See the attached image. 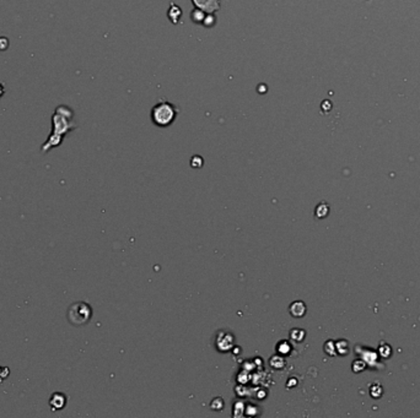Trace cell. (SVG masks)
Segmentation results:
<instances>
[{"instance_id": "cell-1", "label": "cell", "mask_w": 420, "mask_h": 418, "mask_svg": "<svg viewBox=\"0 0 420 418\" xmlns=\"http://www.w3.org/2000/svg\"><path fill=\"white\" fill-rule=\"evenodd\" d=\"M73 117H74V112L72 108H69L68 106L57 107L52 115V133L46 142L42 145L41 151L43 153L51 151L54 147L60 146L64 136L77 128Z\"/></svg>"}, {"instance_id": "cell-2", "label": "cell", "mask_w": 420, "mask_h": 418, "mask_svg": "<svg viewBox=\"0 0 420 418\" xmlns=\"http://www.w3.org/2000/svg\"><path fill=\"white\" fill-rule=\"evenodd\" d=\"M177 114H179V111L175 107V104L166 101V99H161L160 102H158L153 107L150 117L154 124L158 125V127L165 128L175 122Z\"/></svg>"}, {"instance_id": "cell-3", "label": "cell", "mask_w": 420, "mask_h": 418, "mask_svg": "<svg viewBox=\"0 0 420 418\" xmlns=\"http://www.w3.org/2000/svg\"><path fill=\"white\" fill-rule=\"evenodd\" d=\"M66 317L70 324L75 326H81L87 324L92 317V308L85 302H77L69 307Z\"/></svg>"}, {"instance_id": "cell-4", "label": "cell", "mask_w": 420, "mask_h": 418, "mask_svg": "<svg viewBox=\"0 0 420 418\" xmlns=\"http://www.w3.org/2000/svg\"><path fill=\"white\" fill-rule=\"evenodd\" d=\"M193 4L197 9L209 14L215 13L220 9L219 0H193Z\"/></svg>"}, {"instance_id": "cell-5", "label": "cell", "mask_w": 420, "mask_h": 418, "mask_svg": "<svg viewBox=\"0 0 420 418\" xmlns=\"http://www.w3.org/2000/svg\"><path fill=\"white\" fill-rule=\"evenodd\" d=\"M66 405V396L61 393H54L49 400V406L52 411L63 410Z\"/></svg>"}, {"instance_id": "cell-6", "label": "cell", "mask_w": 420, "mask_h": 418, "mask_svg": "<svg viewBox=\"0 0 420 418\" xmlns=\"http://www.w3.org/2000/svg\"><path fill=\"white\" fill-rule=\"evenodd\" d=\"M289 312H290V314L293 315V317L301 318V317H303V315H305L306 305L303 304V302L296 301L290 305V308H289Z\"/></svg>"}, {"instance_id": "cell-7", "label": "cell", "mask_w": 420, "mask_h": 418, "mask_svg": "<svg viewBox=\"0 0 420 418\" xmlns=\"http://www.w3.org/2000/svg\"><path fill=\"white\" fill-rule=\"evenodd\" d=\"M181 16H182V10L179 8V6L173 4V5L170 8V11H168V18H170V20H172L173 23H177V21H179V19L181 18Z\"/></svg>"}, {"instance_id": "cell-8", "label": "cell", "mask_w": 420, "mask_h": 418, "mask_svg": "<svg viewBox=\"0 0 420 418\" xmlns=\"http://www.w3.org/2000/svg\"><path fill=\"white\" fill-rule=\"evenodd\" d=\"M336 350H337V352L339 353V355H346V353L349 352L348 342L344 341V340H340V341H338L337 342Z\"/></svg>"}, {"instance_id": "cell-9", "label": "cell", "mask_w": 420, "mask_h": 418, "mask_svg": "<svg viewBox=\"0 0 420 418\" xmlns=\"http://www.w3.org/2000/svg\"><path fill=\"white\" fill-rule=\"evenodd\" d=\"M328 212H329V208H328V205H327V204L322 203L321 205L317 206V209H316L317 217H320V218L326 217V216L328 215Z\"/></svg>"}, {"instance_id": "cell-10", "label": "cell", "mask_w": 420, "mask_h": 418, "mask_svg": "<svg viewBox=\"0 0 420 418\" xmlns=\"http://www.w3.org/2000/svg\"><path fill=\"white\" fill-rule=\"evenodd\" d=\"M204 19H205V16H204V11L199 10V9H196V10L193 11V14H192V20H193L196 23L203 22Z\"/></svg>"}, {"instance_id": "cell-11", "label": "cell", "mask_w": 420, "mask_h": 418, "mask_svg": "<svg viewBox=\"0 0 420 418\" xmlns=\"http://www.w3.org/2000/svg\"><path fill=\"white\" fill-rule=\"evenodd\" d=\"M303 337H305V331L301 329H294L291 331V339H294L295 341H302Z\"/></svg>"}, {"instance_id": "cell-12", "label": "cell", "mask_w": 420, "mask_h": 418, "mask_svg": "<svg viewBox=\"0 0 420 418\" xmlns=\"http://www.w3.org/2000/svg\"><path fill=\"white\" fill-rule=\"evenodd\" d=\"M290 345H289L286 341L280 342L279 345H278V351H279L280 353H283V355H286V353L290 352Z\"/></svg>"}, {"instance_id": "cell-13", "label": "cell", "mask_w": 420, "mask_h": 418, "mask_svg": "<svg viewBox=\"0 0 420 418\" xmlns=\"http://www.w3.org/2000/svg\"><path fill=\"white\" fill-rule=\"evenodd\" d=\"M9 47V39L6 37H0V51H5Z\"/></svg>"}, {"instance_id": "cell-14", "label": "cell", "mask_w": 420, "mask_h": 418, "mask_svg": "<svg viewBox=\"0 0 420 418\" xmlns=\"http://www.w3.org/2000/svg\"><path fill=\"white\" fill-rule=\"evenodd\" d=\"M9 373H10L9 368H1V367H0V378H1V379H5V378L9 375Z\"/></svg>"}, {"instance_id": "cell-15", "label": "cell", "mask_w": 420, "mask_h": 418, "mask_svg": "<svg viewBox=\"0 0 420 418\" xmlns=\"http://www.w3.org/2000/svg\"><path fill=\"white\" fill-rule=\"evenodd\" d=\"M4 95V87H3V85L0 84V97L3 96Z\"/></svg>"}]
</instances>
